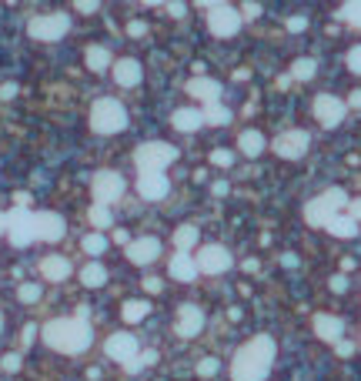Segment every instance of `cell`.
I'll list each match as a JSON object with an SVG mask.
<instances>
[{"instance_id":"cell-1","label":"cell","mask_w":361,"mask_h":381,"mask_svg":"<svg viewBox=\"0 0 361 381\" xmlns=\"http://www.w3.org/2000/svg\"><path fill=\"white\" fill-rule=\"evenodd\" d=\"M275 355H278V345H275L271 334H258V338L244 341L231 361V378L234 381H264L271 375Z\"/></svg>"},{"instance_id":"cell-2","label":"cell","mask_w":361,"mask_h":381,"mask_svg":"<svg viewBox=\"0 0 361 381\" xmlns=\"http://www.w3.org/2000/svg\"><path fill=\"white\" fill-rule=\"evenodd\" d=\"M40 331H44V341L54 351H64V355H80L94 341L91 321H80V318H54Z\"/></svg>"},{"instance_id":"cell-3","label":"cell","mask_w":361,"mask_h":381,"mask_svg":"<svg viewBox=\"0 0 361 381\" xmlns=\"http://www.w3.org/2000/svg\"><path fill=\"white\" fill-rule=\"evenodd\" d=\"M178 161V148L167 141H148L134 151V164L141 174H164V168H171Z\"/></svg>"},{"instance_id":"cell-4","label":"cell","mask_w":361,"mask_h":381,"mask_svg":"<svg viewBox=\"0 0 361 381\" xmlns=\"http://www.w3.org/2000/svg\"><path fill=\"white\" fill-rule=\"evenodd\" d=\"M345 204H348V194L341 187H328V191H321L318 198H311L305 204V221H308L311 228H325Z\"/></svg>"},{"instance_id":"cell-5","label":"cell","mask_w":361,"mask_h":381,"mask_svg":"<svg viewBox=\"0 0 361 381\" xmlns=\"http://www.w3.org/2000/svg\"><path fill=\"white\" fill-rule=\"evenodd\" d=\"M128 127V111L114 97H101L91 107V130L94 134H121Z\"/></svg>"},{"instance_id":"cell-6","label":"cell","mask_w":361,"mask_h":381,"mask_svg":"<svg viewBox=\"0 0 361 381\" xmlns=\"http://www.w3.org/2000/svg\"><path fill=\"white\" fill-rule=\"evenodd\" d=\"M67 30H71V17H67V14H40V17H34V21L27 24V34H30L34 41H44V44L60 41Z\"/></svg>"},{"instance_id":"cell-7","label":"cell","mask_w":361,"mask_h":381,"mask_svg":"<svg viewBox=\"0 0 361 381\" xmlns=\"http://www.w3.org/2000/svg\"><path fill=\"white\" fill-rule=\"evenodd\" d=\"M207 14V27H211V34L214 37H234L237 30H241V14L234 10L231 3H201Z\"/></svg>"},{"instance_id":"cell-8","label":"cell","mask_w":361,"mask_h":381,"mask_svg":"<svg viewBox=\"0 0 361 381\" xmlns=\"http://www.w3.org/2000/svg\"><path fill=\"white\" fill-rule=\"evenodd\" d=\"M7 238L14 248H27L37 241V231H34V214L27 207H14L7 214Z\"/></svg>"},{"instance_id":"cell-9","label":"cell","mask_w":361,"mask_h":381,"mask_svg":"<svg viewBox=\"0 0 361 381\" xmlns=\"http://www.w3.org/2000/svg\"><path fill=\"white\" fill-rule=\"evenodd\" d=\"M124 187H128V184H124V178H121L117 171H97V174H94V181H91L94 201L107 204V207L124 198Z\"/></svg>"},{"instance_id":"cell-10","label":"cell","mask_w":361,"mask_h":381,"mask_svg":"<svg viewBox=\"0 0 361 381\" xmlns=\"http://www.w3.org/2000/svg\"><path fill=\"white\" fill-rule=\"evenodd\" d=\"M308 144H311V134L308 130H284L275 137V144H271V151L284 157V161H298V157H305L308 154Z\"/></svg>"},{"instance_id":"cell-11","label":"cell","mask_w":361,"mask_h":381,"mask_svg":"<svg viewBox=\"0 0 361 381\" xmlns=\"http://www.w3.org/2000/svg\"><path fill=\"white\" fill-rule=\"evenodd\" d=\"M194 264H198V271H205V275H224L234 264V257L224 244H205V248L198 251V257H194Z\"/></svg>"},{"instance_id":"cell-12","label":"cell","mask_w":361,"mask_h":381,"mask_svg":"<svg viewBox=\"0 0 361 381\" xmlns=\"http://www.w3.org/2000/svg\"><path fill=\"white\" fill-rule=\"evenodd\" d=\"M314 117L321 127H338L345 121V101H338L335 94H318L314 97Z\"/></svg>"},{"instance_id":"cell-13","label":"cell","mask_w":361,"mask_h":381,"mask_svg":"<svg viewBox=\"0 0 361 381\" xmlns=\"http://www.w3.org/2000/svg\"><path fill=\"white\" fill-rule=\"evenodd\" d=\"M34 231H37V241H60L67 234V224L54 211H37L34 214Z\"/></svg>"},{"instance_id":"cell-14","label":"cell","mask_w":361,"mask_h":381,"mask_svg":"<svg viewBox=\"0 0 361 381\" xmlns=\"http://www.w3.org/2000/svg\"><path fill=\"white\" fill-rule=\"evenodd\" d=\"M104 351H107V358H114V361L128 365L130 358H137V338L128 334V331H117V334H110V338H107Z\"/></svg>"},{"instance_id":"cell-15","label":"cell","mask_w":361,"mask_h":381,"mask_svg":"<svg viewBox=\"0 0 361 381\" xmlns=\"http://www.w3.org/2000/svg\"><path fill=\"white\" fill-rule=\"evenodd\" d=\"M201 328H205V311L198 305H180L174 331H178L180 338H194V334H201Z\"/></svg>"},{"instance_id":"cell-16","label":"cell","mask_w":361,"mask_h":381,"mask_svg":"<svg viewBox=\"0 0 361 381\" xmlns=\"http://www.w3.org/2000/svg\"><path fill=\"white\" fill-rule=\"evenodd\" d=\"M167 191H171L167 174H141V178H137V194H141L144 201H164Z\"/></svg>"},{"instance_id":"cell-17","label":"cell","mask_w":361,"mask_h":381,"mask_svg":"<svg viewBox=\"0 0 361 381\" xmlns=\"http://www.w3.org/2000/svg\"><path fill=\"white\" fill-rule=\"evenodd\" d=\"M161 254V241L157 238H137L128 244V261L130 264H151Z\"/></svg>"},{"instance_id":"cell-18","label":"cell","mask_w":361,"mask_h":381,"mask_svg":"<svg viewBox=\"0 0 361 381\" xmlns=\"http://www.w3.org/2000/svg\"><path fill=\"white\" fill-rule=\"evenodd\" d=\"M110 71H114V80H117L121 87H137L141 77H144L141 64H137L134 57H121L117 64H110Z\"/></svg>"},{"instance_id":"cell-19","label":"cell","mask_w":361,"mask_h":381,"mask_svg":"<svg viewBox=\"0 0 361 381\" xmlns=\"http://www.w3.org/2000/svg\"><path fill=\"white\" fill-rule=\"evenodd\" d=\"M314 334H318L321 341L338 345V341H341V334H345V321L335 318V314H314Z\"/></svg>"},{"instance_id":"cell-20","label":"cell","mask_w":361,"mask_h":381,"mask_svg":"<svg viewBox=\"0 0 361 381\" xmlns=\"http://www.w3.org/2000/svg\"><path fill=\"white\" fill-rule=\"evenodd\" d=\"M187 94L198 97V101H205V104H218V97H221V84L211 80V77H194V80H187Z\"/></svg>"},{"instance_id":"cell-21","label":"cell","mask_w":361,"mask_h":381,"mask_svg":"<svg viewBox=\"0 0 361 381\" xmlns=\"http://www.w3.org/2000/svg\"><path fill=\"white\" fill-rule=\"evenodd\" d=\"M171 124L178 127L180 134H194L198 127L205 124V111H198V107H180L171 114Z\"/></svg>"},{"instance_id":"cell-22","label":"cell","mask_w":361,"mask_h":381,"mask_svg":"<svg viewBox=\"0 0 361 381\" xmlns=\"http://www.w3.org/2000/svg\"><path fill=\"white\" fill-rule=\"evenodd\" d=\"M40 275L47 281H67L71 278V261H67L64 254H47V257L40 261Z\"/></svg>"},{"instance_id":"cell-23","label":"cell","mask_w":361,"mask_h":381,"mask_svg":"<svg viewBox=\"0 0 361 381\" xmlns=\"http://www.w3.org/2000/svg\"><path fill=\"white\" fill-rule=\"evenodd\" d=\"M167 271H171V278L174 281H184V284L198 278V264H194V257L184 254V251H178L174 257H171V268H167Z\"/></svg>"},{"instance_id":"cell-24","label":"cell","mask_w":361,"mask_h":381,"mask_svg":"<svg viewBox=\"0 0 361 381\" xmlns=\"http://www.w3.org/2000/svg\"><path fill=\"white\" fill-rule=\"evenodd\" d=\"M325 231H328L331 238H341V241H348V238H358V221H355L351 214H335V218L325 224Z\"/></svg>"},{"instance_id":"cell-25","label":"cell","mask_w":361,"mask_h":381,"mask_svg":"<svg viewBox=\"0 0 361 381\" xmlns=\"http://www.w3.org/2000/svg\"><path fill=\"white\" fill-rule=\"evenodd\" d=\"M237 148H241L244 157H258V154L268 148V141H264V134H261V130H241Z\"/></svg>"},{"instance_id":"cell-26","label":"cell","mask_w":361,"mask_h":381,"mask_svg":"<svg viewBox=\"0 0 361 381\" xmlns=\"http://www.w3.org/2000/svg\"><path fill=\"white\" fill-rule=\"evenodd\" d=\"M151 314V305L148 301H141V298H134V301H124V308H121V318L128 321V325H137V321H144Z\"/></svg>"},{"instance_id":"cell-27","label":"cell","mask_w":361,"mask_h":381,"mask_svg":"<svg viewBox=\"0 0 361 381\" xmlns=\"http://www.w3.org/2000/svg\"><path fill=\"white\" fill-rule=\"evenodd\" d=\"M87 67H91L94 74H104V71L110 67V51H107V47H101V44L87 47Z\"/></svg>"},{"instance_id":"cell-28","label":"cell","mask_w":361,"mask_h":381,"mask_svg":"<svg viewBox=\"0 0 361 381\" xmlns=\"http://www.w3.org/2000/svg\"><path fill=\"white\" fill-rule=\"evenodd\" d=\"M104 281H107V271H104V264L91 261L87 268H80V284H84V288H101Z\"/></svg>"},{"instance_id":"cell-29","label":"cell","mask_w":361,"mask_h":381,"mask_svg":"<svg viewBox=\"0 0 361 381\" xmlns=\"http://www.w3.org/2000/svg\"><path fill=\"white\" fill-rule=\"evenodd\" d=\"M194 244H198V228H194V224H180V228L174 231V248L187 254Z\"/></svg>"},{"instance_id":"cell-30","label":"cell","mask_w":361,"mask_h":381,"mask_svg":"<svg viewBox=\"0 0 361 381\" xmlns=\"http://www.w3.org/2000/svg\"><path fill=\"white\" fill-rule=\"evenodd\" d=\"M205 124H214V127L231 124V111H228V107H224L221 101H218V104H207V107H205Z\"/></svg>"},{"instance_id":"cell-31","label":"cell","mask_w":361,"mask_h":381,"mask_svg":"<svg viewBox=\"0 0 361 381\" xmlns=\"http://www.w3.org/2000/svg\"><path fill=\"white\" fill-rule=\"evenodd\" d=\"M314 74H318V60H314V57H298V60L291 64V77H294V80H311Z\"/></svg>"},{"instance_id":"cell-32","label":"cell","mask_w":361,"mask_h":381,"mask_svg":"<svg viewBox=\"0 0 361 381\" xmlns=\"http://www.w3.org/2000/svg\"><path fill=\"white\" fill-rule=\"evenodd\" d=\"M338 17H341L345 24L361 27V0H351V3H341V7H338Z\"/></svg>"},{"instance_id":"cell-33","label":"cell","mask_w":361,"mask_h":381,"mask_svg":"<svg viewBox=\"0 0 361 381\" xmlns=\"http://www.w3.org/2000/svg\"><path fill=\"white\" fill-rule=\"evenodd\" d=\"M87 218H91V224H94V228H110V221H114V218H110V207H107V204H94Z\"/></svg>"},{"instance_id":"cell-34","label":"cell","mask_w":361,"mask_h":381,"mask_svg":"<svg viewBox=\"0 0 361 381\" xmlns=\"http://www.w3.org/2000/svg\"><path fill=\"white\" fill-rule=\"evenodd\" d=\"M80 248H84L87 254H104V251H107V238L94 231V234H87V238L80 241Z\"/></svg>"},{"instance_id":"cell-35","label":"cell","mask_w":361,"mask_h":381,"mask_svg":"<svg viewBox=\"0 0 361 381\" xmlns=\"http://www.w3.org/2000/svg\"><path fill=\"white\" fill-rule=\"evenodd\" d=\"M40 295H44V288H40V284H21V288H17V298H21L24 305L40 301Z\"/></svg>"},{"instance_id":"cell-36","label":"cell","mask_w":361,"mask_h":381,"mask_svg":"<svg viewBox=\"0 0 361 381\" xmlns=\"http://www.w3.org/2000/svg\"><path fill=\"white\" fill-rule=\"evenodd\" d=\"M218 368H221L218 358H201V361H198V375H201V378H214Z\"/></svg>"},{"instance_id":"cell-37","label":"cell","mask_w":361,"mask_h":381,"mask_svg":"<svg viewBox=\"0 0 361 381\" xmlns=\"http://www.w3.org/2000/svg\"><path fill=\"white\" fill-rule=\"evenodd\" d=\"M211 164H214V168H231V164H234V154L231 151H221V148H218V151H211Z\"/></svg>"},{"instance_id":"cell-38","label":"cell","mask_w":361,"mask_h":381,"mask_svg":"<svg viewBox=\"0 0 361 381\" xmlns=\"http://www.w3.org/2000/svg\"><path fill=\"white\" fill-rule=\"evenodd\" d=\"M348 71H351V74H361V44L348 51Z\"/></svg>"},{"instance_id":"cell-39","label":"cell","mask_w":361,"mask_h":381,"mask_svg":"<svg viewBox=\"0 0 361 381\" xmlns=\"http://www.w3.org/2000/svg\"><path fill=\"white\" fill-rule=\"evenodd\" d=\"M0 368H3V371H21V355H14V351L3 355L0 358Z\"/></svg>"},{"instance_id":"cell-40","label":"cell","mask_w":361,"mask_h":381,"mask_svg":"<svg viewBox=\"0 0 361 381\" xmlns=\"http://www.w3.org/2000/svg\"><path fill=\"white\" fill-rule=\"evenodd\" d=\"M305 27H308V17H288V30L291 34H301Z\"/></svg>"},{"instance_id":"cell-41","label":"cell","mask_w":361,"mask_h":381,"mask_svg":"<svg viewBox=\"0 0 361 381\" xmlns=\"http://www.w3.org/2000/svg\"><path fill=\"white\" fill-rule=\"evenodd\" d=\"M74 7H78L80 14H94V10H101V3H97V0H78Z\"/></svg>"},{"instance_id":"cell-42","label":"cell","mask_w":361,"mask_h":381,"mask_svg":"<svg viewBox=\"0 0 361 381\" xmlns=\"http://www.w3.org/2000/svg\"><path fill=\"white\" fill-rule=\"evenodd\" d=\"M128 34H130V37H144V34H148V24H144V21H130Z\"/></svg>"},{"instance_id":"cell-43","label":"cell","mask_w":361,"mask_h":381,"mask_svg":"<svg viewBox=\"0 0 361 381\" xmlns=\"http://www.w3.org/2000/svg\"><path fill=\"white\" fill-rule=\"evenodd\" d=\"M331 291H335V295H345V291H348V278H345V275H335V278H331Z\"/></svg>"},{"instance_id":"cell-44","label":"cell","mask_w":361,"mask_h":381,"mask_svg":"<svg viewBox=\"0 0 361 381\" xmlns=\"http://www.w3.org/2000/svg\"><path fill=\"white\" fill-rule=\"evenodd\" d=\"M258 14H261V3H244L241 7V17H248V21H255Z\"/></svg>"},{"instance_id":"cell-45","label":"cell","mask_w":361,"mask_h":381,"mask_svg":"<svg viewBox=\"0 0 361 381\" xmlns=\"http://www.w3.org/2000/svg\"><path fill=\"white\" fill-rule=\"evenodd\" d=\"M34 338H37V325H24V331H21V341H24V345H34Z\"/></svg>"},{"instance_id":"cell-46","label":"cell","mask_w":361,"mask_h":381,"mask_svg":"<svg viewBox=\"0 0 361 381\" xmlns=\"http://www.w3.org/2000/svg\"><path fill=\"white\" fill-rule=\"evenodd\" d=\"M335 348H338V355H341V358H348V355H355V345H351V341H338Z\"/></svg>"},{"instance_id":"cell-47","label":"cell","mask_w":361,"mask_h":381,"mask_svg":"<svg viewBox=\"0 0 361 381\" xmlns=\"http://www.w3.org/2000/svg\"><path fill=\"white\" fill-rule=\"evenodd\" d=\"M14 94H17V84H0V97L3 101H10Z\"/></svg>"},{"instance_id":"cell-48","label":"cell","mask_w":361,"mask_h":381,"mask_svg":"<svg viewBox=\"0 0 361 381\" xmlns=\"http://www.w3.org/2000/svg\"><path fill=\"white\" fill-rule=\"evenodd\" d=\"M184 10H187L184 3H167V14H171V17H184Z\"/></svg>"},{"instance_id":"cell-49","label":"cell","mask_w":361,"mask_h":381,"mask_svg":"<svg viewBox=\"0 0 361 381\" xmlns=\"http://www.w3.org/2000/svg\"><path fill=\"white\" fill-rule=\"evenodd\" d=\"M144 288H148L151 295H157V291H161V278H144Z\"/></svg>"},{"instance_id":"cell-50","label":"cell","mask_w":361,"mask_h":381,"mask_svg":"<svg viewBox=\"0 0 361 381\" xmlns=\"http://www.w3.org/2000/svg\"><path fill=\"white\" fill-rule=\"evenodd\" d=\"M137 358H141V365L148 368V365H154L157 361V351H144V355H137Z\"/></svg>"},{"instance_id":"cell-51","label":"cell","mask_w":361,"mask_h":381,"mask_svg":"<svg viewBox=\"0 0 361 381\" xmlns=\"http://www.w3.org/2000/svg\"><path fill=\"white\" fill-rule=\"evenodd\" d=\"M348 207H351V218L361 221V198H358V201H348Z\"/></svg>"},{"instance_id":"cell-52","label":"cell","mask_w":361,"mask_h":381,"mask_svg":"<svg viewBox=\"0 0 361 381\" xmlns=\"http://www.w3.org/2000/svg\"><path fill=\"white\" fill-rule=\"evenodd\" d=\"M114 241H117V244H130V234L128 231H114Z\"/></svg>"},{"instance_id":"cell-53","label":"cell","mask_w":361,"mask_h":381,"mask_svg":"<svg viewBox=\"0 0 361 381\" xmlns=\"http://www.w3.org/2000/svg\"><path fill=\"white\" fill-rule=\"evenodd\" d=\"M14 201H17V207H27V201H30V194H24V191H17V194H14Z\"/></svg>"},{"instance_id":"cell-54","label":"cell","mask_w":361,"mask_h":381,"mask_svg":"<svg viewBox=\"0 0 361 381\" xmlns=\"http://www.w3.org/2000/svg\"><path fill=\"white\" fill-rule=\"evenodd\" d=\"M348 104H351V107H355V111H361V91H355V94H351V97H348Z\"/></svg>"},{"instance_id":"cell-55","label":"cell","mask_w":361,"mask_h":381,"mask_svg":"<svg viewBox=\"0 0 361 381\" xmlns=\"http://www.w3.org/2000/svg\"><path fill=\"white\" fill-rule=\"evenodd\" d=\"M214 194H218V198H221V194H228V184H224V181H218V184H214Z\"/></svg>"},{"instance_id":"cell-56","label":"cell","mask_w":361,"mask_h":381,"mask_svg":"<svg viewBox=\"0 0 361 381\" xmlns=\"http://www.w3.org/2000/svg\"><path fill=\"white\" fill-rule=\"evenodd\" d=\"M0 234H7V214L0 211Z\"/></svg>"},{"instance_id":"cell-57","label":"cell","mask_w":361,"mask_h":381,"mask_svg":"<svg viewBox=\"0 0 361 381\" xmlns=\"http://www.w3.org/2000/svg\"><path fill=\"white\" fill-rule=\"evenodd\" d=\"M0 328H3V318H0Z\"/></svg>"}]
</instances>
